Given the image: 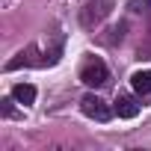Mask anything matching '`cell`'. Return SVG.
Returning <instances> with one entry per match:
<instances>
[{
	"instance_id": "cell-5",
	"label": "cell",
	"mask_w": 151,
	"mask_h": 151,
	"mask_svg": "<svg viewBox=\"0 0 151 151\" xmlns=\"http://www.w3.org/2000/svg\"><path fill=\"white\" fill-rule=\"evenodd\" d=\"M116 113H119V119H136L139 116V101L133 98V95H127V92H122V95H116Z\"/></svg>"
},
{
	"instance_id": "cell-7",
	"label": "cell",
	"mask_w": 151,
	"mask_h": 151,
	"mask_svg": "<svg viewBox=\"0 0 151 151\" xmlns=\"http://www.w3.org/2000/svg\"><path fill=\"white\" fill-rule=\"evenodd\" d=\"M12 98H15L18 104L30 107V104L36 101V86H30V83H18V86H12Z\"/></svg>"
},
{
	"instance_id": "cell-4",
	"label": "cell",
	"mask_w": 151,
	"mask_h": 151,
	"mask_svg": "<svg viewBox=\"0 0 151 151\" xmlns=\"http://www.w3.org/2000/svg\"><path fill=\"white\" fill-rule=\"evenodd\" d=\"M21 65H47V56H39V47L30 45L27 50H21L15 59L6 62V71H15V68H21Z\"/></svg>"
},
{
	"instance_id": "cell-2",
	"label": "cell",
	"mask_w": 151,
	"mask_h": 151,
	"mask_svg": "<svg viewBox=\"0 0 151 151\" xmlns=\"http://www.w3.org/2000/svg\"><path fill=\"white\" fill-rule=\"evenodd\" d=\"M80 80L86 83V86H92V89H98V86H107V80H110V68L104 65V59H98V56H92L83 68H80Z\"/></svg>"
},
{
	"instance_id": "cell-8",
	"label": "cell",
	"mask_w": 151,
	"mask_h": 151,
	"mask_svg": "<svg viewBox=\"0 0 151 151\" xmlns=\"http://www.w3.org/2000/svg\"><path fill=\"white\" fill-rule=\"evenodd\" d=\"M124 30H127V24H119V27H113V30H110L113 36H107L104 42H107V45H119V42L124 39Z\"/></svg>"
},
{
	"instance_id": "cell-1",
	"label": "cell",
	"mask_w": 151,
	"mask_h": 151,
	"mask_svg": "<svg viewBox=\"0 0 151 151\" xmlns=\"http://www.w3.org/2000/svg\"><path fill=\"white\" fill-rule=\"evenodd\" d=\"M110 12H113V0H89V3L80 9V24L86 30H95Z\"/></svg>"
},
{
	"instance_id": "cell-6",
	"label": "cell",
	"mask_w": 151,
	"mask_h": 151,
	"mask_svg": "<svg viewBox=\"0 0 151 151\" xmlns=\"http://www.w3.org/2000/svg\"><path fill=\"white\" fill-rule=\"evenodd\" d=\"M130 86H133V92L139 98L151 95V71H133L130 74Z\"/></svg>"
},
{
	"instance_id": "cell-9",
	"label": "cell",
	"mask_w": 151,
	"mask_h": 151,
	"mask_svg": "<svg viewBox=\"0 0 151 151\" xmlns=\"http://www.w3.org/2000/svg\"><path fill=\"white\" fill-rule=\"evenodd\" d=\"M130 6H133V12H145L151 3H148V0H130Z\"/></svg>"
},
{
	"instance_id": "cell-3",
	"label": "cell",
	"mask_w": 151,
	"mask_h": 151,
	"mask_svg": "<svg viewBox=\"0 0 151 151\" xmlns=\"http://www.w3.org/2000/svg\"><path fill=\"white\" fill-rule=\"evenodd\" d=\"M80 110L89 116V119H95V122H110L113 119V113H116V107H110L104 98H98V95H83V101H80Z\"/></svg>"
}]
</instances>
